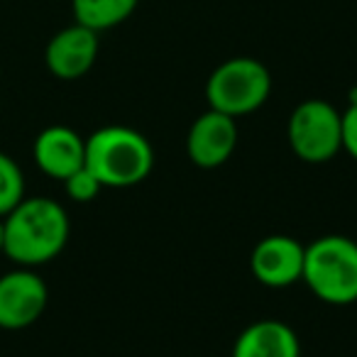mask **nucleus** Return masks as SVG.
Returning <instances> with one entry per match:
<instances>
[{
	"mask_svg": "<svg viewBox=\"0 0 357 357\" xmlns=\"http://www.w3.org/2000/svg\"><path fill=\"white\" fill-rule=\"evenodd\" d=\"M3 255L15 267H42L64 252L71 235L66 208L50 196H25L3 218Z\"/></svg>",
	"mask_w": 357,
	"mask_h": 357,
	"instance_id": "f257e3e1",
	"label": "nucleus"
},
{
	"mask_svg": "<svg viewBox=\"0 0 357 357\" xmlns=\"http://www.w3.org/2000/svg\"><path fill=\"white\" fill-rule=\"evenodd\" d=\"M86 167L103 189L142 184L154 167V149L142 132L128 125H103L86 139Z\"/></svg>",
	"mask_w": 357,
	"mask_h": 357,
	"instance_id": "f03ea898",
	"label": "nucleus"
},
{
	"mask_svg": "<svg viewBox=\"0 0 357 357\" xmlns=\"http://www.w3.org/2000/svg\"><path fill=\"white\" fill-rule=\"evenodd\" d=\"M306 287L331 306L357 301V243L345 235H323L306 245L303 277Z\"/></svg>",
	"mask_w": 357,
	"mask_h": 357,
	"instance_id": "7ed1b4c3",
	"label": "nucleus"
},
{
	"mask_svg": "<svg viewBox=\"0 0 357 357\" xmlns=\"http://www.w3.org/2000/svg\"><path fill=\"white\" fill-rule=\"evenodd\" d=\"M272 93V76L262 61L252 56H233L215 66L206 84L208 105L230 118L250 115L267 103Z\"/></svg>",
	"mask_w": 357,
	"mask_h": 357,
	"instance_id": "20e7f679",
	"label": "nucleus"
},
{
	"mask_svg": "<svg viewBox=\"0 0 357 357\" xmlns=\"http://www.w3.org/2000/svg\"><path fill=\"white\" fill-rule=\"evenodd\" d=\"M289 144L308 164L331 162L342 149V123L333 103L321 98L303 100L289 118Z\"/></svg>",
	"mask_w": 357,
	"mask_h": 357,
	"instance_id": "39448f33",
	"label": "nucleus"
},
{
	"mask_svg": "<svg viewBox=\"0 0 357 357\" xmlns=\"http://www.w3.org/2000/svg\"><path fill=\"white\" fill-rule=\"evenodd\" d=\"M50 289L32 267H15L0 274V328L25 331L47 311Z\"/></svg>",
	"mask_w": 357,
	"mask_h": 357,
	"instance_id": "423d86ee",
	"label": "nucleus"
},
{
	"mask_svg": "<svg viewBox=\"0 0 357 357\" xmlns=\"http://www.w3.org/2000/svg\"><path fill=\"white\" fill-rule=\"evenodd\" d=\"M306 245L289 235H269L262 238L252 250L250 269L262 287L287 289L301 282Z\"/></svg>",
	"mask_w": 357,
	"mask_h": 357,
	"instance_id": "0eeeda50",
	"label": "nucleus"
},
{
	"mask_svg": "<svg viewBox=\"0 0 357 357\" xmlns=\"http://www.w3.org/2000/svg\"><path fill=\"white\" fill-rule=\"evenodd\" d=\"M238 144L235 118L208 108L194 120L186 135V152L199 169H218L230 159Z\"/></svg>",
	"mask_w": 357,
	"mask_h": 357,
	"instance_id": "6e6552de",
	"label": "nucleus"
},
{
	"mask_svg": "<svg viewBox=\"0 0 357 357\" xmlns=\"http://www.w3.org/2000/svg\"><path fill=\"white\" fill-rule=\"evenodd\" d=\"M96 56H98V32L74 22L50 40L45 50V64L56 79L76 81L93 69Z\"/></svg>",
	"mask_w": 357,
	"mask_h": 357,
	"instance_id": "1a4fd4ad",
	"label": "nucleus"
},
{
	"mask_svg": "<svg viewBox=\"0 0 357 357\" xmlns=\"http://www.w3.org/2000/svg\"><path fill=\"white\" fill-rule=\"evenodd\" d=\"M32 157L42 174L64 181L86 164V139L69 125H50L35 137Z\"/></svg>",
	"mask_w": 357,
	"mask_h": 357,
	"instance_id": "9d476101",
	"label": "nucleus"
},
{
	"mask_svg": "<svg viewBox=\"0 0 357 357\" xmlns=\"http://www.w3.org/2000/svg\"><path fill=\"white\" fill-rule=\"evenodd\" d=\"M233 357H301L296 331L277 318L255 321L238 335Z\"/></svg>",
	"mask_w": 357,
	"mask_h": 357,
	"instance_id": "9b49d317",
	"label": "nucleus"
},
{
	"mask_svg": "<svg viewBox=\"0 0 357 357\" xmlns=\"http://www.w3.org/2000/svg\"><path fill=\"white\" fill-rule=\"evenodd\" d=\"M137 8V0H71V10L79 25L93 32L123 25Z\"/></svg>",
	"mask_w": 357,
	"mask_h": 357,
	"instance_id": "f8f14e48",
	"label": "nucleus"
},
{
	"mask_svg": "<svg viewBox=\"0 0 357 357\" xmlns=\"http://www.w3.org/2000/svg\"><path fill=\"white\" fill-rule=\"evenodd\" d=\"M25 174L10 154L0 152V218L25 199Z\"/></svg>",
	"mask_w": 357,
	"mask_h": 357,
	"instance_id": "ddd939ff",
	"label": "nucleus"
},
{
	"mask_svg": "<svg viewBox=\"0 0 357 357\" xmlns=\"http://www.w3.org/2000/svg\"><path fill=\"white\" fill-rule=\"evenodd\" d=\"M100 189H103V184H100L98 176L86 164L81 169H76L71 176L64 178V191L74 204H89V201H93L100 194Z\"/></svg>",
	"mask_w": 357,
	"mask_h": 357,
	"instance_id": "4468645a",
	"label": "nucleus"
},
{
	"mask_svg": "<svg viewBox=\"0 0 357 357\" xmlns=\"http://www.w3.org/2000/svg\"><path fill=\"white\" fill-rule=\"evenodd\" d=\"M340 123H342V149L352 159H357V103H350L345 113H340Z\"/></svg>",
	"mask_w": 357,
	"mask_h": 357,
	"instance_id": "2eb2a0df",
	"label": "nucleus"
},
{
	"mask_svg": "<svg viewBox=\"0 0 357 357\" xmlns=\"http://www.w3.org/2000/svg\"><path fill=\"white\" fill-rule=\"evenodd\" d=\"M3 245H6V228H3V218H0V255H3Z\"/></svg>",
	"mask_w": 357,
	"mask_h": 357,
	"instance_id": "dca6fc26",
	"label": "nucleus"
}]
</instances>
